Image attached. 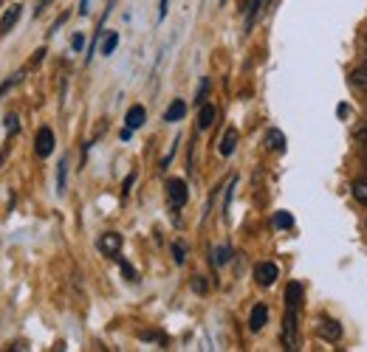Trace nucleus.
I'll list each match as a JSON object with an SVG mask.
<instances>
[{
  "label": "nucleus",
  "mask_w": 367,
  "mask_h": 352,
  "mask_svg": "<svg viewBox=\"0 0 367 352\" xmlns=\"http://www.w3.org/2000/svg\"><path fill=\"white\" fill-rule=\"evenodd\" d=\"M167 195H170L173 209H181V206L187 203V197H189V189H187V184H184L181 178H173V181L167 184Z\"/></svg>",
  "instance_id": "1"
},
{
  "label": "nucleus",
  "mask_w": 367,
  "mask_h": 352,
  "mask_svg": "<svg viewBox=\"0 0 367 352\" xmlns=\"http://www.w3.org/2000/svg\"><path fill=\"white\" fill-rule=\"evenodd\" d=\"M34 150H37V155H40V158H49V155L54 152V133H51L49 127H43V130H40V133H37Z\"/></svg>",
  "instance_id": "2"
},
{
  "label": "nucleus",
  "mask_w": 367,
  "mask_h": 352,
  "mask_svg": "<svg viewBox=\"0 0 367 352\" xmlns=\"http://www.w3.org/2000/svg\"><path fill=\"white\" fill-rule=\"evenodd\" d=\"M277 276H280V271H277L274 262H260V265L255 268V279H257V285H263V288H271Z\"/></svg>",
  "instance_id": "3"
},
{
  "label": "nucleus",
  "mask_w": 367,
  "mask_h": 352,
  "mask_svg": "<svg viewBox=\"0 0 367 352\" xmlns=\"http://www.w3.org/2000/svg\"><path fill=\"white\" fill-rule=\"evenodd\" d=\"M99 251L105 256H119V251H121V234H116V231L102 234L99 237Z\"/></svg>",
  "instance_id": "4"
},
{
  "label": "nucleus",
  "mask_w": 367,
  "mask_h": 352,
  "mask_svg": "<svg viewBox=\"0 0 367 352\" xmlns=\"http://www.w3.org/2000/svg\"><path fill=\"white\" fill-rule=\"evenodd\" d=\"M319 335H322L325 341H336V338L342 335L339 322H334V319H319Z\"/></svg>",
  "instance_id": "5"
},
{
  "label": "nucleus",
  "mask_w": 367,
  "mask_h": 352,
  "mask_svg": "<svg viewBox=\"0 0 367 352\" xmlns=\"http://www.w3.org/2000/svg\"><path fill=\"white\" fill-rule=\"evenodd\" d=\"M300 301H302V285L291 282L285 288V304H289V310H300Z\"/></svg>",
  "instance_id": "6"
},
{
  "label": "nucleus",
  "mask_w": 367,
  "mask_h": 352,
  "mask_svg": "<svg viewBox=\"0 0 367 352\" xmlns=\"http://www.w3.org/2000/svg\"><path fill=\"white\" fill-rule=\"evenodd\" d=\"M266 322H268V307H266V304H257L255 310H252V316H249V327H252L255 333H260V330L266 327Z\"/></svg>",
  "instance_id": "7"
},
{
  "label": "nucleus",
  "mask_w": 367,
  "mask_h": 352,
  "mask_svg": "<svg viewBox=\"0 0 367 352\" xmlns=\"http://www.w3.org/2000/svg\"><path fill=\"white\" fill-rule=\"evenodd\" d=\"M144 121H147V110H144L142 105H133V107L128 110V116H125V124H128L130 130H139Z\"/></svg>",
  "instance_id": "8"
},
{
  "label": "nucleus",
  "mask_w": 367,
  "mask_h": 352,
  "mask_svg": "<svg viewBox=\"0 0 367 352\" xmlns=\"http://www.w3.org/2000/svg\"><path fill=\"white\" fill-rule=\"evenodd\" d=\"M234 147H237V130H234V127H229L226 133H223V139H221V147H218V150H221V155H223V158H229V155L234 152Z\"/></svg>",
  "instance_id": "9"
},
{
  "label": "nucleus",
  "mask_w": 367,
  "mask_h": 352,
  "mask_svg": "<svg viewBox=\"0 0 367 352\" xmlns=\"http://www.w3.org/2000/svg\"><path fill=\"white\" fill-rule=\"evenodd\" d=\"M187 116V102H181V99H173V105L167 107V113H164V121H181Z\"/></svg>",
  "instance_id": "10"
},
{
  "label": "nucleus",
  "mask_w": 367,
  "mask_h": 352,
  "mask_svg": "<svg viewBox=\"0 0 367 352\" xmlns=\"http://www.w3.org/2000/svg\"><path fill=\"white\" fill-rule=\"evenodd\" d=\"M215 116H218V113H215V107H212V105H203V107H200V113H198V127H200V130L212 127Z\"/></svg>",
  "instance_id": "11"
},
{
  "label": "nucleus",
  "mask_w": 367,
  "mask_h": 352,
  "mask_svg": "<svg viewBox=\"0 0 367 352\" xmlns=\"http://www.w3.org/2000/svg\"><path fill=\"white\" fill-rule=\"evenodd\" d=\"M17 17H20V6H12L6 15H3V20H0V34H6V31H12V26L17 23Z\"/></svg>",
  "instance_id": "12"
},
{
  "label": "nucleus",
  "mask_w": 367,
  "mask_h": 352,
  "mask_svg": "<svg viewBox=\"0 0 367 352\" xmlns=\"http://www.w3.org/2000/svg\"><path fill=\"white\" fill-rule=\"evenodd\" d=\"M266 144L277 152H285V136L280 133V130H268V136H266Z\"/></svg>",
  "instance_id": "13"
},
{
  "label": "nucleus",
  "mask_w": 367,
  "mask_h": 352,
  "mask_svg": "<svg viewBox=\"0 0 367 352\" xmlns=\"http://www.w3.org/2000/svg\"><path fill=\"white\" fill-rule=\"evenodd\" d=\"M350 192H353V197H356L361 206H367V181H353V184H350Z\"/></svg>",
  "instance_id": "14"
},
{
  "label": "nucleus",
  "mask_w": 367,
  "mask_h": 352,
  "mask_svg": "<svg viewBox=\"0 0 367 352\" xmlns=\"http://www.w3.org/2000/svg\"><path fill=\"white\" fill-rule=\"evenodd\" d=\"M116 46H119V34H116V31H110V34L105 37V42H102V54H105V57H110V54L116 51Z\"/></svg>",
  "instance_id": "15"
},
{
  "label": "nucleus",
  "mask_w": 367,
  "mask_h": 352,
  "mask_svg": "<svg viewBox=\"0 0 367 352\" xmlns=\"http://www.w3.org/2000/svg\"><path fill=\"white\" fill-rule=\"evenodd\" d=\"M274 226H277V229H291V226H294V217H291L289 211H277V214H274Z\"/></svg>",
  "instance_id": "16"
},
{
  "label": "nucleus",
  "mask_w": 367,
  "mask_h": 352,
  "mask_svg": "<svg viewBox=\"0 0 367 352\" xmlns=\"http://www.w3.org/2000/svg\"><path fill=\"white\" fill-rule=\"evenodd\" d=\"M229 256H232V251H229L226 245H223V248H215V265H226Z\"/></svg>",
  "instance_id": "17"
},
{
  "label": "nucleus",
  "mask_w": 367,
  "mask_h": 352,
  "mask_svg": "<svg viewBox=\"0 0 367 352\" xmlns=\"http://www.w3.org/2000/svg\"><path fill=\"white\" fill-rule=\"evenodd\" d=\"M65 166H68V164L60 161V169H57V192H60V195L65 192Z\"/></svg>",
  "instance_id": "18"
},
{
  "label": "nucleus",
  "mask_w": 367,
  "mask_h": 352,
  "mask_svg": "<svg viewBox=\"0 0 367 352\" xmlns=\"http://www.w3.org/2000/svg\"><path fill=\"white\" fill-rule=\"evenodd\" d=\"M20 76H23V73H17V76H12L9 82H3V85H0V99H3V94H9V91H12V87H15L17 82H20Z\"/></svg>",
  "instance_id": "19"
},
{
  "label": "nucleus",
  "mask_w": 367,
  "mask_h": 352,
  "mask_svg": "<svg viewBox=\"0 0 367 352\" xmlns=\"http://www.w3.org/2000/svg\"><path fill=\"white\" fill-rule=\"evenodd\" d=\"M71 49H74V51H83V49H85V37L79 34V31L71 37Z\"/></svg>",
  "instance_id": "20"
},
{
  "label": "nucleus",
  "mask_w": 367,
  "mask_h": 352,
  "mask_svg": "<svg viewBox=\"0 0 367 352\" xmlns=\"http://www.w3.org/2000/svg\"><path fill=\"white\" fill-rule=\"evenodd\" d=\"M353 82L361 87V91H367V71H364V68H361V71H356V73H353Z\"/></svg>",
  "instance_id": "21"
},
{
  "label": "nucleus",
  "mask_w": 367,
  "mask_h": 352,
  "mask_svg": "<svg viewBox=\"0 0 367 352\" xmlns=\"http://www.w3.org/2000/svg\"><path fill=\"white\" fill-rule=\"evenodd\" d=\"M207 91H210V82L203 79L200 82V91H198V105H203V99H207Z\"/></svg>",
  "instance_id": "22"
},
{
  "label": "nucleus",
  "mask_w": 367,
  "mask_h": 352,
  "mask_svg": "<svg viewBox=\"0 0 367 352\" xmlns=\"http://www.w3.org/2000/svg\"><path fill=\"white\" fill-rule=\"evenodd\" d=\"M121 271H125V276H128L130 282H136V271H133V268L128 265V262H125V259H121Z\"/></svg>",
  "instance_id": "23"
},
{
  "label": "nucleus",
  "mask_w": 367,
  "mask_h": 352,
  "mask_svg": "<svg viewBox=\"0 0 367 352\" xmlns=\"http://www.w3.org/2000/svg\"><path fill=\"white\" fill-rule=\"evenodd\" d=\"M167 9H170V0H161V3H158V20L167 17Z\"/></svg>",
  "instance_id": "24"
},
{
  "label": "nucleus",
  "mask_w": 367,
  "mask_h": 352,
  "mask_svg": "<svg viewBox=\"0 0 367 352\" xmlns=\"http://www.w3.org/2000/svg\"><path fill=\"white\" fill-rule=\"evenodd\" d=\"M6 130L9 133H17V116H6Z\"/></svg>",
  "instance_id": "25"
},
{
  "label": "nucleus",
  "mask_w": 367,
  "mask_h": 352,
  "mask_svg": "<svg viewBox=\"0 0 367 352\" xmlns=\"http://www.w3.org/2000/svg\"><path fill=\"white\" fill-rule=\"evenodd\" d=\"M192 288H195L198 293H207V285H203V276H195V279H192Z\"/></svg>",
  "instance_id": "26"
},
{
  "label": "nucleus",
  "mask_w": 367,
  "mask_h": 352,
  "mask_svg": "<svg viewBox=\"0 0 367 352\" xmlns=\"http://www.w3.org/2000/svg\"><path fill=\"white\" fill-rule=\"evenodd\" d=\"M173 254H176V262L181 265V262H184V248L181 245H173Z\"/></svg>",
  "instance_id": "27"
},
{
  "label": "nucleus",
  "mask_w": 367,
  "mask_h": 352,
  "mask_svg": "<svg viewBox=\"0 0 367 352\" xmlns=\"http://www.w3.org/2000/svg\"><path fill=\"white\" fill-rule=\"evenodd\" d=\"M88 3L91 0H79V15H88Z\"/></svg>",
  "instance_id": "28"
},
{
  "label": "nucleus",
  "mask_w": 367,
  "mask_h": 352,
  "mask_svg": "<svg viewBox=\"0 0 367 352\" xmlns=\"http://www.w3.org/2000/svg\"><path fill=\"white\" fill-rule=\"evenodd\" d=\"M0 161H3V152H0Z\"/></svg>",
  "instance_id": "29"
},
{
  "label": "nucleus",
  "mask_w": 367,
  "mask_h": 352,
  "mask_svg": "<svg viewBox=\"0 0 367 352\" xmlns=\"http://www.w3.org/2000/svg\"><path fill=\"white\" fill-rule=\"evenodd\" d=\"M364 71H367V62H364Z\"/></svg>",
  "instance_id": "30"
}]
</instances>
